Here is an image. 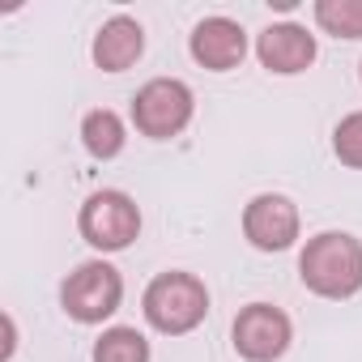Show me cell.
Returning a JSON list of instances; mask_svg holds the SVG:
<instances>
[{
    "instance_id": "obj_1",
    "label": "cell",
    "mask_w": 362,
    "mask_h": 362,
    "mask_svg": "<svg viewBox=\"0 0 362 362\" xmlns=\"http://www.w3.org/2000/svg\"><path fill=\"white\" fill-rule=\"evenodd\" d=\"M298 277L320 298H349L362 290V243L345 230L315 235L298 256Z\"/></svg>"
},
{
    "instance_id": "obj_2",
    "label": "cell",
    "mask_w": 362,
    "mask_h": 362,
    "mask_svg": "<svg viewBox=\"0 0 362 362\" xmlns=\"http://www.w3.org/2000/svg\"><path fill=\"white\" fill-rule=\"evenodd\" d=\"M209 315V290L192 273H158L145 290V320L166 332V337H184Z\"/></svg>"
},
{
    "instance_id": "obj_3",
    "label": "cell",
    "mask_w": 362,
    "mask_h": 362,
    "mask_svg": "<svg viewBox=\"0 0 362 362\" xmlns=\"http://www.w3.org/2000/svg\"><path fill=\"white\" fill-rule=\"evenodd\" d=\"M188 119H192V90L175 77H158L141 86V94L132 98V124L141 136L170 141L188 128Z\"/></svg>"
},
{
    "instance_id": "obj_4",
    "label": "cell",
    "mask_w": 362,
    "mask_h": 362,
    "mask_svg": "<svg viewBox=\"0 0 362 362\" xmlns=\"http://www.w3.org/2000/svg\"><path fill=\"white\" fill-rule=\"evenodd\" d=\"M81 239L98 252H124L141 235V209L128 192H94L81 205Z\"/></svg>"
},
{
    "instance_id": "obj_5",
    "label": "cell",
    "mask_w": 362,
    "mask_h": 362,
    "mask_svg": "<svg viewBox=\"0 0 362 362\" xmlns=\"http://www.w3.org/2000/svg\"><path fill=\"white\" fill-rule=\"evenodd\" d=\"M119 298H124V281L107 260H90L73 269L69 281L60 286V303L77 324H103L107 315H115Z\"/></svg>"
},
{
    "instance_id": "obj_6",
    "label": "cell",
    "mask_w": 362,
    "mask_h": 362,
    "mask_svg": "<svg viewBox=\"0 0 362 362\" xmlns=\"http://www.w3.org/2000/svg\"><path fill=\"white\" fill-rule=\"evenodd\" d=\"M290 315L273 303H252L239 311L235 320V349L247 358V362H273L290 349Z\"/></svg>"
},
{
    "instance_id": "obj_7",
    "label": "cell",
    "mask_w": 362,
    "mask_h": 362,
    "mask_svg": "<svg viewBox=\"0 0 362 362\" xmlns=\"http://www.w3.org/2000/svg\"><path fill=\"white\" fill-rule=\"evenodd\" d=\"M243 235L260 252H286L298 239V209L290 197L264 192L243 209Z\"/></svg>"
},
{
    "instance_id": "obj_8",
    "label": "cell",
    "mask_w": 362,
    "mask_h": 362,
    "mask_svg": "<svg viewBox=\"0 0 362 362\" xmlns=\"http://www.w3.org/2000/svg\"><path fill=\"white\" fill-rule=\"evenodd\" d=\"M192 56L197 64L214 69V73H226L235 64H243L247 56V35L239 22L230 18H205L197 30H192Z\"/></svg>"
},
{
    "instance_id": "obj_9",
    "label": "cell",
    "mask_w": 362,
    "mask_h": 362,
    "mask_svg": "<svg viewBox=\"0 0 362 362\" xmlns=\"http://www.w3.org/2000/svg\"><path fill=\"white\" fill-rule=\"evenodd\" d=\"M256 56L269 73H281V77H294L303 73L311 60H315V39L294 26V22H281V26H269L260 39H256Z\"/></svg>"
},
{
    "instance_id": "obj_10",
    "label": "cell",
    "mask_w": 362,
    "mask_h": 362,
    "mask_svg": "<svg viewBox=\"0 0 362 362\" xmlns=\"http://www.w3.org/2000/svg\"><path fill=\"white\" fill-rule=\"evenodd\" d=\"M141 52H145V30L132 18H111L94 39V64L103 73H124L128 64L141 60Z\"/></svg>"
},
{
    "instance_id": "obj_11",
    "label": "cell",
    "mask_w": 362,
    "mask_h": 362,
    "mask_svg": "<svg viewBox=\"0 0 362 362\" xmlns=\"http://www.w3.org/2000/svg\"><path fill=\"white\" fill-rule=\"evenodd\" d=\"M81 141H86V149L94 158H115L124 149V119L115 111H107V107L103 111H90L81 119Z\"/></svg>"
},
{
    "instance_id": "obj_12",
    "label": "cell",
    "mask_w": 362,
    "mask_h": 362,
    "mask_svg": "<svg viewBox=\"0 0 362 362\" xmlns=\"http://www.w3.org/2000/svg\"><path fill=\"white\" fill-rule=\"evenodd\" d=\"M94 362H149V341L136 328H107L94 345Z\"/></svg>"
},
{
    "instance_id": "obj_13",
    "label": "cell",
    "mask_w": 362,
    "mask_h": 362,
    "mask_svg": "<svg viewBox=\"0 0 362 362\" xmlns=\"http://www.w3.org/2000/svg\"><path fill=\"white\" fill-rule=\"evenodd\" d=\"M315 22L337 39H362V0H315Z\"/></svg>"
},
{
    "instance_id": "obj_14",
    "label": "cell",
    "mask_w": 362,
    "mask_h": 362,
    "mask_svg": "<svg viewBox=\"0 0 362 362\" xmlns=\"http://www.w3.org/2000/svg\"><path fill=\"white\" fill-rule=\"evenodd\" d=\"M332 149H337V158H341L345 166H358V170H362V111H354V115H345V119L337 124Z\"/></svg>"
}]
</instances>
